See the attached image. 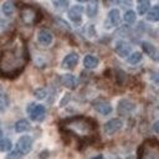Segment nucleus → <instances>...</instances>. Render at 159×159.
<instances>
[{"label":"nucleus","instance_id":"nucleus-13","mask_svg":"<svg viewBox=\"0 0 159 159\" xmlns=\"http://www.w3.org/2000/svg\"><path fill=\"white\" fill-rule=\"evenodd\" d=\"M93 107H94V109H96L99 114H102V116H108V114H111L112 111H113L112 106H111L108 102H106V101H97V102H94Z\"/></svg>","mask_w":159,"mask_h":159},{"label":"nucleus","instance_id":"nucleus-12","mask_svg":"<svg viewBox=\"0 0 159 159\" xmlns=\"http://www.w3.org/2000/svg\"><path fill=\"white\" fill-rule=\"evenodd\" d=\"M36 15H37V12L30 6H26L21 11V19L25 24H34L36 21Z\"/></svg>","mask_w":159,"mask_h":159},{"label":"nucleus","instance_id":"nucleus-1","mask_svg":"<svg viewBox=\"0 0 159 159\" xmlns=\"http://www.w3.org/2000/svg\"><path fill=\"white\" fill-rule=\"evenodd\" d=\"M25 65L24 50L19 46H12L0 52V73L4 76L17 75Z\"/></svg>","mask_w":159,"mask_h":159},{"label":"nucleus","instance_id":"nucleus-33","mask_svg":"<svg viewBox=\"0 0 159 159\" xmlns=\"http://www.w3.org/2000/svg\"><path fill=\"white\" fill-rule=\"evenodd\" d=\"M91 159H104L102 155H97V157H94V158H91Z\"/></svg>","mask_w":159,"mask_h":159},{"label":"nucleus","instance_id":"nucleus-32","mask_svg":"<svg viewBox=\"0 0 159 159\" xmlns=\"http://www.w3.org/2000/svg\"><path fill=\"white\" fill-rule=\"evenodd\" d=\"M5 29H6V22H5V21H2V20H0V34H1V32H4V31H5Z\"/></svg>","mask_w":159,"mask_h":159},{"label":"nucleus","instance_id":"nucleus-23","mask_svg":"<svg viewBox=\"0 0 159 159\" xmlns=\"http://www.w3.org/2000/svg\"><path fill=\"white\" fill-rule=\"evenodd\" d=\"M142 58H143V56H142V52H133L132 55H129L128 57H127V62L129 63V65H137V63H139L140 61H142Z\"/></svg>","mask_w":159,"mask_h":159},{"label":"nucleus","instance_id":"nucleus-11","mask_svg":"<svg viewBox=\"0 0 159 159\" xmlns=\"http://www.w3.org/2000/svg\"><path fill=\"white\" fill-rule=\"evenodd\" d=\"M52 40H53V36H52V34L48 30L41 29L39 31V34H37V41H39V43L41 46H48V45H51Z\"/></svg>","mask_w":159,"mask_h":159},{"label":"nucleus","instance_id":"nucleus-10","mask_svg":"<svg viewBox=\"0 0 159 159\" xmlns=\"http://www.w3.org/2000/svg\"><path fill=\"white\" fill-rule=\"evenodd\" d=\"M82 14H83V7L80 5H75L68 10V17L72 22L80 24L82 20Z\"/></svg>","mask_w":159,"mask_h":159},{"label":"nucleus","instance_id":"nucleus-26","mask_svg":"<svg viewBox=\"0 0 159 159\" xmlns=\"http://www.w3.org/2000/svg\"><path fill=\"white\" fill-rule=\"evenodd\" d=\"M6 106H7V96H6L5 91L2 89V87L0 86V109L2 111Z\"/></svg>","mask_w":159,"mask_h":159},{"label":"nucleus","instance_id":"nucleus-29","mask_svg":"<svg viewBox=\"0 0 159 159\" xmlns=\"http://www.w3.org/2000/svg\"><path fill=\"white\" fill-rule=\"evenodd\" d=\"M21 157H22V154L17 149H15V150H12V152H10L7 154L6 159H21Z\"/></svg>","mask_w":159,"mask_h":159},{"label":"nucleus","instance_id":"nucleus-18","mask_svg":"<svg viewBox=\"0 0 159 159\" xmlns=\"http://www.w3.org/2000/svg\"><path fill=\"white\" fill-rule=\"evenodd\" d=\"M98 63H99V60L96 56H93V55H87L83 58V66L86 68H89V70L96 68L98 66Z\"/></svg>","mask_w":159,"mask_h":159},{"label":"nucleus","instance_id":"nucleus-20","mask_svg":"<svg viewBox=\"0 0 159 159\" xmlns=\"http://www.w3.org/2000/svg\"><path fill=\"white\" fill-rule=\"evenodd\" d=\"M30 128H31V124H30V122L26 120V119H20V120H17V122L15 123V132H16V133L27 132V130H30Z\"/></svg>","mask_w":159,"mask_h":159},{"label":"nucleus","instance_id":"nucleus-9","mask_svg":"<svg viewBox=\"0 0 159 159\" xmlns=\"http://www.w3.org/2000/svg\"><path fill=\"white\" fill-rule=\"evenodd\" d=\"M114 51L119 57H128L132 51V46L125 41H118L114 46Z\"/></svg>","mask_w":159,"mask_h":159},{"label":"nucleus","instance_id":"nucleus-19","mask_svg":"<svg viewBox=\"0 0 159 159\" xmlns=\"http://www.w3.org/2000/svg\"><path fill=\"white\" fill-rule=\"evenodd\" d=\"M86 12L88 17H94L98 12V0H89L86 7Z\"/></svg>","mask_w":159,"mask_h":159},{"label":"nucleus","instance_id":"nucleus-4","mask_svg":"<svg viewBox=\"0 0 159 159\" xmlns=\"http://www.w3.org/2000/svg\"><path fill=\"white\" fill-rule=\"evenodd\" d=\"M27 113H29L30 119H32L35 122H41V120H43V118L46 116V108L42 104L31 103L27 107Z\"/></svg>","mask_w":159,"mask_h":159},{"label":"nucleus","instance_id":"nucleus-17","mask_svg":"<svg viewBox=\"0 0 159 159\" xmlns=\"http://www.w3.org/2000/svg\"><path fill=\"white\" fill-rule=\"evenodd\" d=\"M1 11L6 17H12L15 14V5L11 0H6L1 5Z\"/></svg>","mask_w":159,"mask_h":159},{"label":"nucleus","instance_id":"nucleus-6","mask_svg":"<svg viewBox=\"0 0 159 159\" xmlns=\"http://www.w3.org/2000/svg\"><path fill=\"white\" fill-rule=\"evenodd\" d=\"M123 127V122L118 118H113V119H109L104 125H103V130L107 135H112L114 133H117L120 128Z\"/></svg>","mask_w":159,"mask_h":159},{"label":"nucleus","instance_id":"nucleus-30","mask_svg":"<svg viewBox=\"0 0 159 159\" xmlns=\"http://www.w3.org/2000/svg\"><path fill=\"white\" fill-rule=\"evenodd\" d=\"M118 1V4L119 5H122V6H130L132 5V0H117Z\"/></svg>","mask_w":159,"mask_h":159},{"label":"nucleus","instance_id":"nucleus-16","mask_svg":"<svg viewBox=\"0 0 159 159\" xmlns=\"http://www.w3.org/2000/svg\"><path fill=\"white\" fill-rule=\"evenodd\" d=\"M119 20H120V14H119V10H117V9H112V10H109L108 16H107V22H108V26H109V27L117 26V25L119 24Z\"/></svg>","mask_w":159,"mask_h":159},{"label":"nucleus","instance_id":"nucleus-24","mask_svg":"<svg viewBox=\"0 0 159 159\" xmlns=\"http://www.w3.org/2000/svg\"><path fill=\"white\" fill-rule=\"evenodd\" d=\"M12 147V143L9 138H0V152H9Z\"/></svg>","mask_w":159,"mask_h":159},{"label":"nucleus","instance_id":"nucleus-27","mask_svg":"<svg viewBox=\"0 0 159 159\" xmlns=\"http://www.w3.org/2000/svg\"><path fill=\"white\" fill-rule=\"evenodd\" d=\"M46 94H47V92H46L45 88H36L35 92H34V96H35L37 99H43V98L46 97Z\"/></svg>","mask_w":159,"mask_h":159},{"label":"nucleus","instance_id":"nucleus-2","mask_svg":"<svg viewBox=\"0 0 159 159\" xmlns=\"http://www.w3.org/2000/svg\"><path fill=\"white\" fill-rule=\"evenodd\" d=\"M66 128L77 134H88L94 129L93 122L87 118H73L66 122Z\"/></svg>","mask_w":159,"mask_h":159},{"label":"nucleus","instance_id":"nucleus-36","mask_svg":"<svg viewBox=\"0 0 159 159\" xmlns=\"http://www.w3.org/2000/svg\"><path fill=\"white\" fill-rule=\"evenodd\" d=\"M1 134H2V132H1V129H0V138H1Z\"/></svg>","mask_w":159,"mask_h":159},{"label":"nucleus","instance_id":"nucleus-35","mask_svg":"<svg viewBox=\"0 0 159 159\" xmlns=\"http://www.w3.org/2000/svg\"><path fill=\"white\" fill-rule=\"evenodd\" d=\"M155 80H157V82L159 83V76H158V77H155Z\"/></svg>","mask_w":159,"mask_h":159},{"label":"nucleus","instance_id":"nucleus-31","mask_svg":"<svg viewBox=\"0 0 159 159\" xmlns=\"http://www.w3.org/2000/svg\"><path fill=\"white\" fill-rule=\"evenodd\" d=\"M153 130L159 135V120H157V122L153 124Z\"/></svg>","mask_w":159,"mask_h":159},{"label":"nucleus","instance_id":"nucleus-5","mask_svg":"<svg viewBox=\"0 0 159 159\" xmlns=\"http://www.w3.org/2000/svg\"><path fill=\"white\" fill-rule=\"evenodd\" d=\"M31 148H32V138L30 135H22L19 140H17V144H16V149L22 154H29L31 152Z\"/></svg>","mask_w":159,"mask_h":159},{"label":"nucleus","instance_id":"nucleus-28","mask_svg":"<svg viewBox=\"0 0 159 159\" xmlns=\"http://www.w3.org/2000/svg\"><path fill=\"white\" fill-rule=\"evenodd\" d=\"M52 2L58 9H65L68 5V0H52Z\"/></svg>","mask_w":159,"mask_h":159},{"label":"nucleus","instance_id":"nucleus-21","mask_svg":"<svg viewBox=\"0 0 159 159\" xmlns=\"http://www.w3.org/2000/svg\"><path fill=\"white\" fill-rule=\"evenodd\" d=\"M147 20L149 21H159V5L153 6L147 12Z\"/></svg>","mask_w":159,"mask_h":159},{"label":"nucleus","instance_id":"nucleus-7","mask_svg":"<svg viewBox=\"0 0 159 159\" xmlns=\"http://www.w3.org/2000/svg\"><path fill=\"white\" fill-rule=\"evenodd\" d=\"M78 60H80L78 55H77L76 52H71V53H68L67 56H65V58L62 60L61 66H62V68H65V70H72V68H75V67L77 66Z\"/></svg>","mask_w":159,"mask_h":159},{"label":"nucleus","instance_id":"nucleus-25","mask_svg":"<svg viewBox=\"0 0 159 159\" xmlns=\"http://www.w3.org/2000/svg\"><path fill=\"white\" fill-rule=\"evenodd\" d=\"M135 20H137V14H135V11H133V10L125 11V14H124V21H125V22L133 24V22H135Z\"/></svg>","mask_w":159,"mask_h":159},{"label":"nucleus","instance_id":"nucleus-8","mask_svg":"<svg viewBox=\"0 0 159 159\" xmlns=\"http://www.w3.org/2000/svg\"><path fill=\"white\" fill-rule=\"evenodd\" d=\"M134 109H135V104L129 99H122L118 103V112L122 116H128L132 112H134Z\"/></svg>","mask_w":159,"mask_h":159},{"label":"nucleus","instance_id":"nucleus-34","mask_svg":"<svg viewBox=\"0 0 159 159\" xmlns=\"http://www.w3.org/2000/svg\"><path fill=\"white\" fill-rule=\"evenodd\" d=\"M77 1H80V2H84V1H87V0H77Z\"/></svg>","mask_w":159,"mask_h":159},{"label":"nucleus","instance_id":"nucleus-14","mask_svg":"<svg viewBox=\"0 0 159 159\" xmlns=\"http://www.w3.org/2000/svg\"><path fill=\"white\" fill-rule=\"evenodd\" d=\"M142 48H143L144 52H145L149 57H152L153 60H159V51H158L157 47H155L154 45H152L150 42L144 41V42L142 43Z\"/></svg>","mask_w":159,"mask_h":159},{"label":"nucleus","instance_id":"nucleus-15","mask_svg":"<svg viewBox=\"0 0 159 159\" xmlns=\"http://www.w3.org/2000/svg\"><path fill=\"white\" fill-rule=\"evenodd\" d=\"M61 83L65 87H67L70 89H73L77 86V78L73 75H71V73H66V75L61 76Z\"/></svg>","mask_w":159,"mask_h":159},{"label":"nucleus","instance_id":"nucleus-3","mask_svg":"<svg viewBox=\"0 0 159 159\" xmlns=\"http://www.w3.org/2000/svg\"><path fill=\"white\" fill-rule=\"evenodd\" d=\"M140 159H159V142L147 140L140 147Z\"/></svg>","mask_w":159,"mask_h":159},{"label":"nucleus","instance_id":"nucleus-22","mask_svg":"<svg viewBox=\"0 0 159 159\" xmlns=\"http://www.w3.org/2000/svg\"><path fill=\"white\" fill-rule=\"evenodd\" d=\"M137 9H138V12L140 15H144L148 12V10L150 9V4H149V0H138V5H137Z\"/></svg>","mask_w":159,"mask_h":159}]
</instances>
